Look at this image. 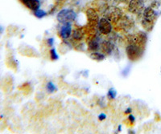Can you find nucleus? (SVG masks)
<instances>
[{"instance_id":"f257e3e1","label":"nucleus","mask_w":161,"mask_h":134,"mask_svg":"<svg viewBox=\"0 0 161 134\" xmlns=\"http://www.w3.org/2000/svg\"><path fill=\"white\" fill-rule=\"evenodd\" d=\"M143 13L142 26L147 31H151L156 24V21L158 17L157 12L152 7H148L145 8Z\"/></svg>"},{"instance_id":"f03ea898","label":"nucleus","mask_w":161,"mask_h":134,"mask_svg":"<svg viewBox=\"0 0 161 134\" xmlns=\"http://www.w3.org/2000/svg\"><path fill=\"white\" fill-rule=\"evenodd\" d=\"M123 12L119 8L114 6H110L105 10L104 18H107L110 23H117L123 17Z\"/></svg>"},{"instance_id":"aec40b11","label":"nucleus","mask_w":161,"mask_h":134,"mask_svg":"<svg viewBox=\"0 0 161 134\" xmlns=\"http://www.w3.org/2000/svg\"><path fill=\"white\" fill-rule=\"evenodd\" d=\"M106 115H105L104 113H102V114H100V115H99L98 116V119L100 120V121H103V120L104 119H106Z\"/></svg>"},{"instance_id":"f8f14e48","label":"nucleus","mask_w":161,"mask_h":134,"mask_svg":"<svg viewBox=\"0 0 161 134\" xmlns=\"http://www.w3.org/2000/svg\"><path fill=\"white\" fill-rule=\"evenodd\" d=\"M114 48V44L110 41H104L102 44V50H103V52L104 53L107 54V55L111 54V52H113Z\"/></svg>"},{"instance_id":"1a4fd4ad","label":"nucleus","mask_w":161,"mask_h":134,"mask_svg":"<svg viewBox=\"0 0 161 134\" xmlns=\"http://www.w3.org/2000/svg\"><path fill=\"white\" fill-rule=\"evenodd\" d=\"M20 1L25 7L33 11L38 10L40 7V3L39 0H20Z\"/></svg>"},{"instance_id":"9d476101","label":"nucleus","mask_w":161,"mask_h":134,"mask_svg":"<svg viewBox=\"0 0 161 134\" xmlns=\"http://www.w3.org/2000/svg\"><path fill=\"white\" fill-rule=\"evenodd\" d=\"M72 34V28L71 24L70 23H64L62 26V28H60V35L62 39H68L69 37Z\"/></svg>"},{"instance_id":"2eb2a0df","label":"nucleus","mask_w":161,"mask_h":134,"mask_svg":"<svg viewBox=\"0 0 161 134\" xmlns=\"http://www.w3.org/2000/svg\"><path fill=\"white\" fill-rule=\"evenodd\" d=\"M90 58L93 60L96 61H102L105 59V55L98 52H93L90 54Z\"/></svg>"},{"instance_id":"39448f33","label":"nucleus","mask_w":161,"mask_h":134,"mask_svg":"<svg viewBox=\"0 0 161 134\" xmlns=\"http://www.w3.org/2000/svg\"><path fill=\"white\" fill-rule=\"evenodd\" d=\"M127 41L129 42V44H136L143 47L147 42V35L143 32L133 34L127 36Z\"/></svg>"},{"instance_id":"4be33fe9","label":"nucleus","mask_w":161,"mask_h":134,"mask_svg":"<svg viewBox=\"0 0 161 134\" xmlns=\"http://www.w3.org/2000/svg\"><path fill=\"white\" fill-rule=\"evenodd\" d=\"M130 112H131V109H130V108H128L126 111H125V113L128 114V113H130Z\"/></svg>"},{"instance_id":"b1692460","label":"nucleus","mask_w":161,"mask_h":134,"mask_svg":"<svg viewBox=\"0 0 161 134\" xmlns=\"http://www.w3.org/2000/svg\"><path fill=\"white\" fill-rule=\"evenodd\" d=\"M60 1H61V0H60Z\"/></svg>"},{"instance_id":"ddd939ff","label":"nucleus","mask_w":161,"mask_h":134,"mask_svg":"<svg viewBox=\"0 0 161 134\" xmlns=\"http://www.w3.org/2000/svg\"><path fill=\"white\" fill-rule=\"evenodd\" d=\"M84 37V32L80 28H77L73 31V39H75L77 41H80Z\"/></svg>"},{"instance_id":"7ed1b4c3","label":"nucleus","mask_w":161,"mask_h":134,"mask_svg":"<svg viewBox=\"0 0 161 134\" xmlns=\"http://www.w3.org/2000/svg\"><path fill=\"white\" fill-rule=\"evenodd\" d=\"M57 20L61 23H71L77 18V14L72 9H64L57 14Z\"/></svg>"},{"instance_id":"dca6fc26","label":"nucleus","mask_w":161,"mask_h":134,"mask_svg":"<svg viewBox=\"0 0 161 134\" xmlns=\"http://www.w3.org/2000/svg\"><path fill=\"white\" fill-rule=\"evenodd\" d=\"M34 14H35L37 18H43V17H44L46 15H47L46 11H44V10L40 9V8H39L38 10H36V11H34Z\"/></svg>"},{"instance_id":"f3484780","label":"nucleus","mask_w":161,"mask_h":134,"mask_svg":"<svg viewBox=\"0 0 161 134\" xmlns=\"http://www.w3.org/2000/svg\"><path fill=\"white\" fill-rule=\"evenodd\" d=\"M116 95H117V92H116L115 89L114 88H110L108 92V94H107V96H108L109 99H115Z\"/></svg>"},{"instance_id":"6e6552de","label":"nucleus","mask_w":161,"mask_h":134,"mask_svg":"<svg viewBox=\"0 0 161 134\" xmlns=\"http://www.w3.org/2000/svg\"><path fill=\"white\" fill-rule=\"evenodd\" d=\"M97 27H98L99 31L103 35H109L113 29L110 22L106 18H101L97 24Z\"/></svg>"},{"instance_id":"6ab92c4d","label":"nucleus","mask_w":161,"mask_h":134,"mask_svg":"<svg viewBox=\"0 0 161 134\" xmlns=\"http://www.w3.org/2000/svg\"><path fill=\"white\" fill-rule=\"evenodd\" d=\"M50 55H51V59L53 60H57L59 59L58 55L57 54V52L54 48H52L51 51H50Z\"/></svg>"},{"instance_id":"423d86ee","label":"nucleus","mask_w":161,"mask_h":134,"mask_svg":"<svg viewBox=\"0 0 161 134\" xmlns=\"http://www.w3.org/2000/svg\"><path fill=\"white\" fill-rule=\"evenodd\" d=\"M128 11L135 15L142 13L144 11V3L143 0H130L128 4Z\"/></svg>"},{"instance_id":"20e7f679","label":"nucleus","mask_w":161,"mask_h":134,"mask_svg":"<svg viewBox=\"0 0 161 134\" xmlns=\"http://www.w3.org/2000/svg\"><path fill=\"white\" fill-rule=\"evenodd\" d=\"M126 55L129 59L131 61H136L142 56L143 52V47L136 45V44H129L126 49Z\"/></svg>"},{"instance_id":"412c9836","label":"nucleus","mask_w":161,"mask_h":134,"mask_svg":"<svg viewBox=\"0 0 161 134\" xmlns=\"http://www.w3.org/2000/svg\"><path fill=\"white\" fill-rule=\"evenodd\" d=\"M53 42H54V39H53V38H51V39H48V44L49 45V46H53Z\"/></svg>"},{"instance_id":"0eeeda50","label":"nucleus","mask_w":161,"mask_h":134,"mask_svg":"<svg viewBox=\"0 0 161 134\" xmlns=\"http://www.w3.org/2000/svg\"><path fill=\"white\" fill-rule=\"evenodd\" d=\"M86 16H87V21H88V25L90 28H95L98 24L99 16L97 11L93 8H89L86 11Z\"/></svg>"},{"instance_id":"a211bd4d","label":"nucleus","mask_w":161,"mask_h":134,"mask_svg":"<svg viewBox=\"0 0 161 134\" xmlns=\"http://www.w3.org/2000/svg\"><path fill=\"white\" fill-rule=\"evenodd\" d=\"M47 90H48V92L50 93H53V92H55L57 90V88L54 85H53L52 82H48V85H47Z\"/></svg>"},{"instance_id":"9b49d317","label":"nucleus","mask_w":161,"mask_h":134,"mask_svg":"<svg viewBox=\"0 0 161 134\" xmlns=\"http://www.w3.org/2000/svg\"><path fill=\"white\" fill-rule=\"evenodd\" d=\"M117 23H119V26L122 29H129V28L133 26L134 24L130 18L128 17H126V15H123V17L120 18V20Z\"/></svg>"},{"instance_id":"5701e85b","label":"nucleus","mask_w":161,"mask_h":134,"mask_svg":"<svg viewBox=\"0 0 161 134\" xmlns=\"http://www.w3.org/2000/svg\"><path fill=\"white\" fill-rule=\"evenodd\" d=\"M129 120H130V121H131V122H134V121H135V117H134L132 115H130V116H129Z\"/></svg>"},{"instance_id":"4468645a","label":"nucleus","mask_w":161,"mask_h":134,"mask_svg":"<svg viewBox=\"0 0 161 134\" xmlns=\"http://www.w3.org/2000/svg\"><path fill=\"white\" fill-rule=\"evenodd\" d=\"M88 48L90 51H93V52L97 51L99 48V44L97 42V40H96V39H92V40H90L88 44Z\"/></svg>"}]
</instances>
